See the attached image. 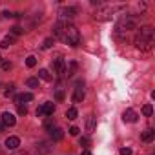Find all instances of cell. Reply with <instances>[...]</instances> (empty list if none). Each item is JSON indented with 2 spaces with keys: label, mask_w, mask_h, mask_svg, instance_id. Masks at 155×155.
Wrapping results in <instances>:
<instances>
[{
  "label": "cell",
  "mask_w": 155,
  "mask_h": 155,
  "mask_svg": "<svg viewBox=\"0 0 155 155\" xmlns=\"http://www.w3.org/2000/svg\"><path fill=\"white\" fill-rule=\"evenodd\" d=\"M2 124H4V126H15V124H17L15 115H13V113H9V111L2 113Z\"/></svg>",
  "instance_id": "7"
},
{
  "label": "cell",
  "mask_w": 155,
  "mask_h": 155,
  "mask_svg": "<svg viewBox=\"0 0 155 155\" xmlns=\"http://www.w3.org/2000/svg\"><path fill=\"white\" fill-rule=\"evenodd\" d=\"M26 64H28V68H33V66L37 64V58H35V57H28V58H26Z\"/></svg>",
  "instance_id": "24"
},
{
  "label": "cell",
  "mask_w": 155,
  "mask_h": 155,
  "mask_svg": "<svg viewBox=\"0 0 155 155\" xmlns=\"http://www.w3.org/2000/svg\"><path fill=\"white\" fill-rule=\"evenodd\" d=\"M28 88H38V79H28Z\"/></svg>",
  "instance_id": "23"
},
{
  "label": "cell",
  "mask_w": 155,
  "mask_h": 155,
  "mask_svg": "<svg viewBox=\"0 0 155 155\" xmlns=\"http://www.w3.org/2000/svg\"><path fill=\"white\" fill-rule=\"evenodd\" d=\"M2 126H4V124H0V131H2Z\"/></svg>",
  "instance_id": "34"
},
{
  "label": "cell",
  "mask_w": 155,
  "mask_h": 155,
  "mask_svg": "<svg viewBox=\"0 0 155 155\" xmlns=\"http://www.w3.org/2000/svg\"><path fill=\"white\" fill-rule=\"evenodd\" d=\"M55 113V104L53 102H46L40 108H37V117H51Z\"/></svg>",
  "instance_id": "4"
},
{
  "label": "cell",
  "mask_w": 155,
  "mask_h": 155,
  "mask_svg": "<svg viewBox=\"0 0 155 155\" xmlns=\"http://www.w3.org/2000/svg\"><path fill=\"white\" fill-rule=\"evenodd\" d=\"M53 73L55 75H58V77H64V71H66V60H64V57H57V58H53Z\"/></svg>",
  "instance_id": "3"
},
{
  "label": "cell",
  "mask_w": 155,
  "mask_h": 155,
  "mask_svg": "<svg viewBox=\"0 0 155 155\" xmlns=\"http://www.w3.org/2000/svg\"><path fill=\"white\" fill-rule=\"evenodd\" d=\"M77 71V62H69L66 64V71H64V77H73Z\"/></svg>",
  "instance_id": "13"
},
{
  "label": "cell",
  "mask_w": 155,
  "mask_h": 155,
  "mask_svg": "<svg viewBox=\"0 0 155 155\" xmlns=\"http://www.w3.org/2000/svg\"><path fill=\"white\" fill-rule=\"evenodd\" d=\"M6 90H4V95L6 97H9V95H13V91H15V84H8V86H4Z\"/></svg>",
  "instance_id": "21"
},
{
  "label": "cell",
  "mask_w": 155,
  "mask_h": 155,
  "mask_svg": "<svg viewBox=\"0 0 155 155\" xmlns=\"http://www.w3.org/2000/svg\"><path fill=\"white\" fill-rule=\"evenodd\" d=\"M135 28H137V24H135V20H133V18H128V20L124 18V20L117 26V31H119V33H126V35H128V33H130L131 29H135Z\"/></svg>",
  "instance_id": "5"
},
{
  "label": "cell",
  "mask_w": 155,
  "mask_h": 155,
  "mask_svg": "<svg viewBox=\"0 0 155 155\" xmlns=\"http://www.w3.org/2000/svg\"><path fill=\"white\" fill-rule=\"evenodd\" d=\"M51 46H53V38H46V40H44V44H42V48H44V49H49Z\"/></svg>",
  "instance_id": "26"
},
{
  "label": "cell",
  "mask_w": 155,
  "mask_h": 155,
  "mask_svg": "<svg viewBox=\"0 0 155 155\" xmlns=\"http://www.w3.org/2000/svg\"><path fill=\"white\" fill-rule=\"evenodd\" d=\"M11 33H13V35H20V33H24V29H22L20 26H13V28H11Z\"/></svg>",
  "instance_id": "25"
},
{
  "label": "cell",
  "mask_w": 155,
  "mask_h": 155,
  "mask_svg": "<svg viewBox=\"0 0 155 155\" xmlns=\"http://www.w3.org/2000/svg\"><path fill=\"white\" fill-rule=\"evenodd\" d=\"M2 15H4V17H6V18H9V17H13V13H9V11H4V13H2Z\"/></svg>",
  "instance_id": "32"
},
{
  "label": "cell",
  "mask_w": 155,
  "mask_h": 155,
  "mask_svg": "<svg viewBox=\"0 0 155 155\" xmlns=\"http://www.w3.org/2000/svg\"><path fill=\"white\" fill-rule=\"evenodd\" d=\"M38 77H40L42 81H46V82H49V81L53 79V75H51L48 69H40V71H38Z\"/></svg>",
  "instance_id": "16"
},
{
  "label": "cell",
  "mask_w": 155,
  "mask_h": 155,
  "mask_svg": "<svg viewBox=\"0 0 155 155\" xmlns=\"http://www.w3.org/2000/svg\"><path fill=\"white\" fill-rule=\"evenodd\" d=\"M82 155H93V153H91L90 150H84V151H82Z\"/></svg>",
  "instance_id": "33"
},
{
  "label": "cell",
  "mask_w": 155,
  "mask_h": 155,
  "mask_svg": "<svg viewBox=\"0 0 155 155\" xmlns=\"http://www.w3.org/2000/svg\"><path fill=\"white\" fill-rule=\"evenodd\" d=\"M69 135H79V128H77V126H71V128H69Z\"/></svg>",
  "instance_id": "29"
},
{
  "label": "cell",
  "mask_w": 155,
  "mask_h": 155,
  "mask_svg": "<svg viewBox=\"0 0 155 155\" xmlns=\"http://www.w3.org/2000/svg\"><path fill=\"white\" fill-rule=\"evenodd\" d=\"M55 99H57L58 102H62V101H64V91H62V90H57V93H55Z\"/></svg>",
  "instance_id": "27"
},
{
  "label": "cell",
  "mask_w": 155,
  "mask_h": 155,
  "mask_svg": "<svg viewBox=\"0 0 155 155\" xmlns=\"http://www.w3.org/2000/svg\"><path fill=\"white\" fill-rule=\"evenodd\" d=\"M28 113V108L24 104H18V115H26Z\"/></svg>",
  "instance_id": "28"
},
{
  "label": "cell",
  "mask_w": 155,
  "mask_h": 155,
  "mask_svg": "<svg viewBox=\"0 0 155 155\" xmlns=\"http://www.w3.org/2000/svg\"><path fill=\"white\" fill-rule=\"evenodd\" d=\"M13 42H15V37H6V38H2V42H0V48L6 49V48H9Z\"/></svg>",
  "instance_id": "17"
},
{
  "label": "cell",
  "mask_w": 155,
  "mask_h": 155,
  "mask_svg": "<svg viewBox=\"0 0 155 155\" xmlns=\"http://www.w3.org/2000/svg\"><path fill=\"white\" fill-rule=\"evenodd\" d=\"M77 15V8H64L60 9V17L62 18H73Z\"/></svg>",
  "instance_id": "9"
},
{
  "label": "cell",
  "mask_w": 155,
  "mask_h": 155,
  "mask_svg": "<svg viewBox=\"0 0 155 155\" xmlns=\"http://www.w3.org/2000/svg\"><path fill=\"white\" fill-rule=\"evenodd\" d=\"M55 35L64 42V44H69V46H77L81 42V33L71 22L68 20H58L55 24Z\"/></svg>",
  "instance_id": "1"
},
{
  "label": "cell",
  "mask_w": 155,
  "mask_h": 155,
  "mask_svg": "<svg viewBox=\"0 0 155 155\" xmlns=\"http://www.w3.org/2000/svg\"><path fill=\"white\" fill-rule=\"evenodd\" d=\"M120 155H131V150L130 148H122L120 150Z\"/></svg>",
  "instance_id": "31"
},
{
  "label": "cell",
  "mask_w": 155,
  "mask_h": 155,
  "mask_svg": "<svg viewBox=\"0 0 155 155\" xmlns=\"http://www.w3.org/2000/svg\"><path fill=\"white\" fill-rule=\"evenodd\" d=\"M122 119H124L126 122H135V120H137V113H135L133 110H126V111L122 113Z\"/></svg>",
  "instance_id": "12"
},
{
  "label": "cell",
  "mask_w": 155,
  "mask_h": 155,
  "mask_svg": "<svg viewBox=\"0 0 155 155\" xmlns=\"http://www.w3.org/2000/svg\"><path fill=\"white\" fill-rule=\"evenodd\" d=\"M153 137H155V131H153L151 128H148L146 131H142V137H140V139H142L144 142H151V140H153Z\"/></svg>",
  "instance_id": "14"
},
{
  "label": "cell",
  "mask_w": 155,
  "mask_h": 155,
  "mask_svg": "<svg viewBox=\"0 0 155 155\" xmlns=\"http://www.w3.org/2000/svg\"><path fill=\"white\" fill-rule=\"evenodd\" d=\"M29 101H33V95H31V93H20V95L15 97V104H17V106L22 104V102H29Z\"/></svg>",
  "instance_id": "10"
},
{
  "label": "cell",
  "mask_w": 155,
  "mask_h": 155,
  "mask_svg": "<svg viewBox=\"0 0 155 155\" xmlns=\"http://www.w3.org/2000/svg\"><path fill=\"white\" fill-rule=\"evenodd\" d=\"M20 155H29V153H20Z\"/></svg>",
  "instance_id": "35"
},
{
  "label": "cell",
  "mask_w": 155,
  "mask_h": 155,
  "mask_svg": "<svg viewBox=\"0 0 155 155\" xmlns=\"http://www.w3.org/2000/svg\"><path fill=\"white\" fill-rule=\"evenodd\" d=\"M155 44V35H153V29L150 26H144L137 31L135 35V46L140 49V51H150Z\"/></svg>",
  "instance_id": "2"
},
{
  "label": "cell",
  "mask_w": 155,
  "mask_h": 155,
  "mask_svg": "<svg viewBox=\"0 0 155 155\" xmlns=\"http://www.w3.org/2000/svg\"><path fill=\"white\" fill-rule=\"evenodd\" d=\"M2 69H4V71L11 69V62H2Z\"/></svg>",
  "instance_id": "30"
},
{
  "label": "cell",
  "mask_w": 155,
  "mask_h": 155,
  "mask_svg": "<svg viewBox=\"0 0 155 155\" xmlns=\"http://www.w3.org/2000/svg\"><path fill=\"white\" fill-rule=\"evenodd\" d=\"M142 113H144L146 117H151V113H153V108H151V104H146V106L142 108Z\"/></svg>",
  "instance_id": "22"
},
{
  "label": "cell",
  "mask_w": 155,
  "mask_h": 155,
  "mask_svg": "<svg viewBox=\"0 0 155 155\" xmlns=\"http://www.w3.org/2000/svg\"><path fill=\"white\" fill-rule=\"evenodd\" d=\"M82 86H84L82 82H77V88H75L73 97H71L73 102H82V101H84V88H82Z\"/></svg>",
  "instance_id": "6"
},
{
  "label": "cell",
  "mask_w": 155,
  "mask_h": 155,
  "mask_svg": "<svg viewBox=\"0 0 155 155\" xmlns=\"http://www.w3.org/2000/svg\"><path fill=\"white\" fill-rule=\"evenodd\" d=\"M77 115H79V111H77V108H69V110L66 111V117H68L69 120H75V119H77Z\"/></svg>",
  "instance_id": "19"
},
{
  "label": "cell",
  "mask_w": 155,
  "mask_h": 155,
  "mask_svg": "<svg viewBox=\"0 0 155 155\" xmlns=\"http://www.w3.org/2000/svg\"><path fill=\"white\" fill-rule=\"evenodd\" d=\"M44 128L49 131V130H53L55 128V119L53 117H46V120H44Z\"/></svg>",
  "instance_id": "18"
},
{
  "label": "cell",
  "mask_w": 155,
  "mask_h": 155,
  "mask_svg": "<svg viewBox=\"0 0 155 155\" xmlns=\"http://www.w3.org/2000/svg\"><path fill=\"white\" fill-rule=\"evenodd\" d=\"M49 137H51L53 140H57V142H58V140H62V139H64V131H62L60 128H57V126H55L53 130H49Z\"/></svg>",
  "instance_id": "8"
},
{
  "label": "cell",
  "mask_w": 155,
  "mask_h": 155,
  "mask_svg": "<svg viewBox=\"0 0 155 155\" xmlns=\"http://www.w3.org/2000/svg\"><path fill=\"white\" fill-rule=\"evenodd\" d=\"M95 126H97V117L90 115V117H88V124H86V130H88V131H93V130H95Z\"/></svg>",
  "instance_id": "15"
},
{
  "label": "cell",
  "mask_w": 155,
  "mask_h": 155,
  "mask_svg": "<svg viewBox=\"0 0 155 155\" xmlns=\"http://www.w3.org/2000/svg\"><path fill=\"white\" fill-rule=\"evenodd\" d=\"M20 146V139L18 137H9L8 140H6V148L8 150H17Z\"/></svg>",
  "instance_id": "11"
},
{
  "label": "cell",
  "mask_w": 155,
  "mask_h": 155,
  "mask_svg": "<svg viewBox=\"0 0 155 155\" xmlns=\"http://www.w3.org/2000/svg\"><path fill=\"white\" fill-rule=\"evenodd\" d=\"M0 62H2V57H0Z\"/></svg>",
  "instance_id": "36"
},
{
  "label": "cell",
  "mask_w": 155,
  "mask_h": 155,
  "mask_svg": "<svg viewBox=\"0 0 155 155\" xmlns=\"http://www.w3.org/2000/svg\"><path fill=\"white\" fill-rule=\"evenodd\" d=\"M79 144H81L82 148H90L91 140H90V137H81V139H79Z\"/></svg>",
  "instance_id": "20"
}]
</instances>
